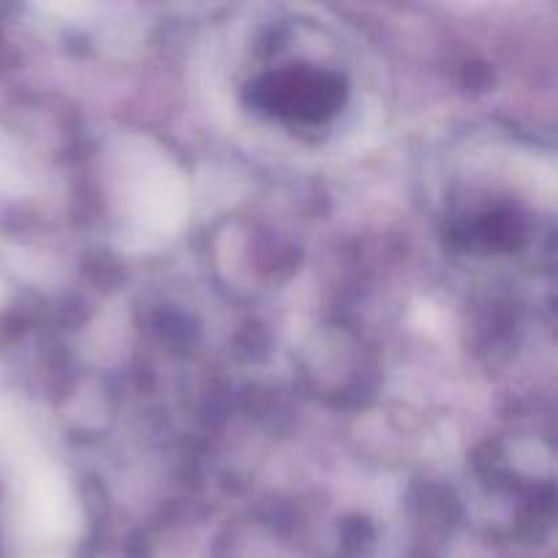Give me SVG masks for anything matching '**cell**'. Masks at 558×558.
Returning a JSON list of instances; mask_svg holds the SVG:
<instances>
[]
</instances>
